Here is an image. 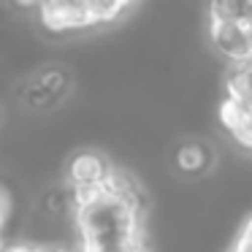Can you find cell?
Wrapping results in <instances>:
<instances>
[{"label": "cell", "mask_w": 252, "mask_h": 252, "mask_svg": "<svg viewBox=\"0 0 252 252\" xmlns=\"http://www.w3.org/2000/svg\"><path fill=\"white\" fill-rule=\"evenodd\" d=\"M35 11H38V22L49 33H71V30L93 28L84 0H41Z\"/></svg>", "instance_id": "obj_1"}, {"label": "cell", "mask_w": 252, "mask_h": 252, "mask_svg": "<svg viewBox=\"0 0 252 252\" xmlns=\"http://www.w3.org/2000/svg\"><path fill=\"white\" fill-rule=\"evenodd\" d=\"M209 35L217 52L228 63H250L252 60V33L247 19L241 22H209Z\"/></svg>", "instance_id": "obj_2"}, {"label": "cell", "mask_w": 252, "mask_h": 252, "mask_svg": "<svg viewBox=\"0 0 252 252\" xmlns=\"http://www.w3.org/2000/svg\"><path fill=\"white\" fill-rule=\"evenodd\" d=\"M109 171H111V165L100 152H95V149H82V152H76L71 160H68L65 185L71 187V190L100 185V182L109 176Z\"/></svg>", "instance_id": "obj_3"}, {"label": "cell", "mask_w": 252, "mask_h": 252, "mask_svg": "<svg viewBox=\"0 0 252 252\" xmlns=\"http://www.w3.org/2000/svg\"><path fill=\"white\" fill-rule=\"evenodd\" d=\"M214 163L212 147L198 138H190V141H182L174 152V165L179 174L185 176H203Z\"/></svg>", "instance_id": "obj_4"}, {"label": "cell", "mask_w": 252, "mask_h": 252, "mask_svg": "<svg viewBox=\"0 0 252 252\" xmlns=\"http://www.w3.org/2000/svg\"><path fill=\"white\" fill-rule=\"evenodd\" d=\"M217 117H220V125H222L225 130L230 133V138H236L239 133H244L247 127L252 125L250 109H247L244 103H239V100L228 98V95H225V98H222V103H220Z\"/></svg>", "instance_id": "obj_5"}, {"label": "cell", "mask_w": 252, "mask_h": 252, "mask_svg": "<svg viewBox=\"0 0 252 252\" xmlns=\"http://www.w3.org/2000/svg\"><path fill=\"white\" fill-rule=\"evenodd\" d=\"M252 17V0H212L209 22H241Z\"/></svg>", "instance_id": "obj_6"}, {"label": "cell", "mask_w": 252, "mask_h": 252, "mask_svg": "<svg viewBox=\"0 0 252 252\" xmlns=\"http://www.w3.org/2000/svg\"><path fill=\"white\" fill-rule=\"evenodd\" d=\"M84 6H87L90 25H103V22H114L125 11L127 0H84Z\"/></svg>", "instance_id": "obj_7"}, {"label": "cell", "mask_w": 252, "mask_h": 252, "mask_svg": "<svg viewBox=\"0 0 252 252\" xmlns=\"http://www.w3.org/2000/svg\"><path fill=\"white\" fill-rule=\"evenodd\" d=\"M3 228H6V236H8V225H11V212H14V195H11V187L3 185Z\"/></svg>", "instance_id": "obj_8"}, {"label": "cell", "mask_w": 252, "mask_h": 252, "mask_svg": "<svg viewBox=\"0 0 252 252\" xmlns=\"http://www.w3.org/2000/svg\"><path fill=\"white\" fill-rule=\"evenodd\" d=\"M230 252H252V239H247V236H239V241L233 244V250Z\"/></svg>", "instance_id": "obj_9"}, {"label": "cell", "mask_w": 252, "mask_h": 252, "mask_svg": "<svg viewBox=\"0 0 252 252\" xmlns=\"http://www.w3.org/2000/svg\"><path fill=\"white\" fill-rule=\"evenodd\" d=\"M19 8H38L41 6V0H14Z\"/></svg>", "instance_id": "obj_10"}, {"label": "cell", "mask_w": 252, "mask_h": 252, "mask_svg": "<svg viewBox=\"0 0 252 252\" xmlns=\"http://www.w3.org/2000/svg\"><path fill=\"white\" fill-rule=\"evenodd\" d=\"M241 236H247V239H252V220L244 225V230H241Z\"/></svg>", "instance_id": "obj_11"}, {"label": "cell", "mask_w": 252, "mask_h": 252, "mask_svg": "<svg viewBox=\"0 0 252 252\" xmlns=\"http://www.w3.org/2000/svg\"><path fill=\"white\" fill-rule=\"evenodd\" d=\"M130 3H133V0H127V6H130Z\"/></svg>", "instance_id": "obj_12"}]
</instances>
